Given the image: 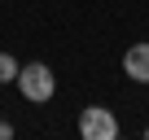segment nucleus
<instances>
[{"label": "nucleus", "instance_id": "3", "mask_svg": "<svg viewBox=\"0 0 149 140\" xmlns=\"http://www.w3.org/2000/svg\"><path fill=\"white\" fill-rule=\"evenodd\" d=\"M123 75L136 83H149V40H140L123 53Z\"/></svg>", "mask_w": 149, "mask_h": 140}, {"label": "nucleus", "instance_id": "4", "mask_svg": "<svg viewBox=\"0 0 149 140\" xmlns=\"http://www.w3.org/2000/svg\"><path fill=\"white\" fill-rule=\"evenodd\" d=\"M18 70L22 66H18L13 53H0V83H18Z\"/></svg>", "mask_w": 149, "mask_h": 140}, {"label": "nucleus", "instance_id": "2", "mask_svg": "<svg viewBox=\"0 0 149 140\" xmlns=\"http://www.w3.org/2000/svg\"><path fill=\"white\" fill-rule=\"evenodd\" d=\"M79 136H84V140H114V136H118V118H114V110H105V105H88V110L79 114Z\"/></svg>", "mask_w": 149, "mask_h": 140}, {"label": "nucleus", "instance_id": "1", "mask_svg": "<svg viewBox=\"0 0 149 140\" xmlns=\"http://www.w3.org/2000/svg\"><path fill=\"white\" fill-rule=\"evenodd\" d=\"M18 92H22L31 105H44V101H53V92H57V75H53L44 61H31V66L18 70Z\"/></svg>", "mask_w": 149, "mask_h": 140}, {"label": "nucleus", "instance_id": "5", "mask_svg": "<svg viewBox=\"0 0 149 140\" xmlns=\"http://www.w3.org/2000/svg\"><path fill=\"white\" fill-rule=\"evenodd\" d=\"M13 136V123H0V140H9Z\"/></svg>", "mask_w": 149, "mask_h": 140}]
</instances>
